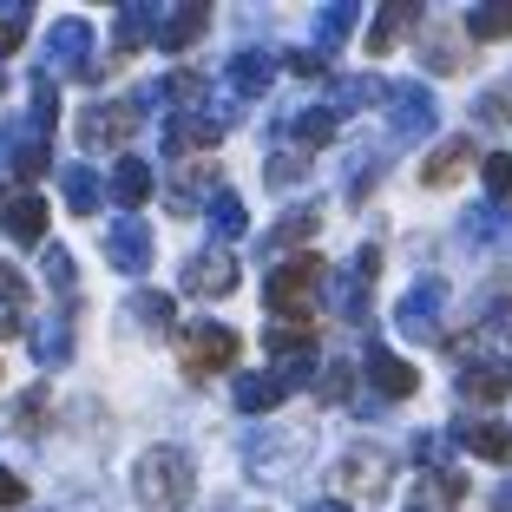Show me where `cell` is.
<instances>
[{
  "instance_id": "cell-1",
  "label": "cell",
  "mask_w": 512,
  "mask_h": 512,
  "mask_svg": "<svg viewBox=\"0 0 512 512\" xmlns=\"http://www.w3.org/2000/svg\"><path fill=\"white\" fill-rule=\"evenodd\" d=\"M132 486H138L145 512H184V499L197 493V473L184 460V447H151V453H138Z\"/></svg>"
},
{
  "instance_id": "cell-2",
  "label": "cell",
  "mask_w": 512,
  "mask_h": 512,
  "mask_svg": "<svg viewBox=\"0 0 512 512\" xmlns=\"http://www.w3.org/2000/svg\"><path fill=\"white\" fill-rule=\"evenodd\" d=\"M322 256H289V263H276L270 283H263V302H270V316H289L296 329H316V289H322Z\"/></svg>"
},
{
  "instance_id": "cell-3",
  "label": "cell",
  "mask_w": 512,
  "mask_h": 512,
  "mask_svg": "<svg viewBox=\"0 0 512 512\" xmlns=\"http://www.w3.org/2000/svg\"><path fill=\"white\" fill-rule=\"evenodd\" d=\"M132 132H138V106L132 99H106V106L79 112V145L86 151H125Z\"/></svg>"
},
{
  "instance_id": "cell-4",
  "label": "cell",
  "mask_w": 512,
  "mask_h": 512,
  "mask_svg": "<svg viewBox=\"0 0 512 512\" xmlns=\"http://www.w3.org/2000/svg\"><path fill=\"white\" fill-rule=\"evenodd\" d=\"M388 125H394V138H401V145H421V138L440 125L434 92H427V86H414V79L388 86Z\"/></svg>"
},
{
  "instance_id": "cell-5",
  "label": "cell",
  "mask_w": 512,
  "mask_h": 512,
  "mask_svg": "<svg viewBox=\"0 0 512 512\" xmlns=\"http://www.w3.org/2000/svg\"><path fill=\"white\" fill-rule=\"evenodd\" d=\"M184 368H191V375H224V368H237V329L197 322V329L184 335Z\"/></svg>"
},
{
  "instance_id": "cell-6",
  "label": "cell",
  "mask_w": 512,
  "mask_h": 512,
  "mask_svg": "<svg viewBox=\"0 0 512 512\" xmlns=\"http://www.w3.org/2000/svg\"><path fill=\"white\" fill-rule=\"evenodd\" d=\"M46 53H53V66H60V73L99 79V66L86 60V53H92V27H86V20H79V14L53 20V33H46Z\"/></svg>"
},
{
  "instance_id": "cell-7",
  "label": "cell",
  "mask_w": 512,
  "mask_h": 512,
  "mask_svg": "<svg viewBox=\"0 0 512 512\" xmlns=\"http://www.w3.org/2000/svg\"><path fill=\"white\" fill-rule=\"evenodd\" d=\"M106 256H112V270L145 276V270H151V224H145V217H112Z\"/></svg>"
},
{
  "instance_id": "cell-8",
  "label": "cell",
  "mask_w": 512,
  "mask_h": 512,
  "mask_svg": "<svg viewBox=\"0 0 512 512\" xmlns=\"http://www.w3.org/2000/svg\"><path fill=\"white\" fill-rule=\"evenodd\" d=\"M440 309H447V289L440 283H414L401 296V309H394V322H401V335H414V342H434L440 335Z\"/></svg>"
},
{
  "instance_id": "cell-9",
  "label": "cell",
  "mask_w": 512,
  "mask_h": 512,
  "mask_svg": "<svg viewBox=\"0 0 512 512\" xmlns=\"http://www.w3.org/2000/svg\"><path fill=\"white\" fill-rule=\"evenodd\" d=\"M224 145V119H211V112H178V119L165 125V158H191V151H211Z\"/></svg>"
},
{
  "instance_id": "cell-10",
  "label": "cell",
  "mask_w": 512,
  "mask_h": 512,
  "mask_svg": "<svg viewBox=\"0 0 512 512\" xmlns=\"http://www.w3.org/2000/svg\"><path fill=\"white\" fill-rule=\"evenodd\" d=\"M460 394H467V401H480V407H499L512 394V362H506V355L467 362V368H460Z\"/></svg>"
},
{
  "instance_id": "cell-11",
  "label": "cell",
  "mask_w": 512,
  "mask_h": 512,
  "mask_svg": "<svg viewBox=\"0 0 512 512\" xmlns=\"http://www.w3.org/2000/svg\"><path fill=\"white\" fill-rule=\"evenodd\" d=\"M184 289H191V296H204V302L230 296V289H237V263H230L224 250H204V256H191V263H184Z\"/></svg>"
},
{
  "instance_id": "cell-12",
  "label": "cell",
  "mask_w": 512,
  "mask_h": 512,
  "mask_svg": "<svg viewBox=\"0 0 512 512\" xmlns=\"http://www.w3.org/2000/svg\"><path fill=\"white\" fill-rule=\"evenodd\" d=\"M460 499H467V480L453 467H440V473H421V486L407 493L401 512H460Z\"/></svg>"
},
{
  "instance_id": "cell-13",
  "label": "cell",
  "mask_w": 512,
  "mask_h": 512,
  "mask_svg": "<svg viewBox=\"0 0 512 512\" xmlns=\"http://www.w3.org/2000/svg\"><path fill=\"white\" fill-rule=\"evenodd\" d=\"M335 480H342L348 493H368V499H375L381 486H388V453H381V447H348L342 467H335Z\"/></svg>"
},
{
  "instance_id": "cell-14",
  "label": "cell",
  "mask_w": 512,
  "mask_h": 512,
  "mask_svg": "<svg viewBox=\"0 0 512 512\" xmlns=\"http://www.w3.org/2000/svg\"><path fill=\"white\" fill-rule=\"evenodd\" d=\"M230 92H237V99H263V92H270V79H276V53H230Z\"/></svg>"
},
{
  "instance_id": "cell-15",
  "label": "cell",
  "mask_w": 512,
  "mask_h": 512,
  "mask_svg": "<svg viewBox=\"0 0 512 512\" xmlns=\"http://www.w3.org/2000/svg\"><path fill=\"white\" fill-rule=\"evenodd\" d=\"M368 381H375L388 401H407V394L421 388V375H414V368H407L394 348H368Z\"/></svg>"
},
{
  "instance_id": "cell-16",
  "label": "cell",
  "mask_w": 512,
  "mask_h": 512,
  "mask_svg": "<svg viewBox=\"0 0 512 512\" xmlns=\"http://www.w3.org/2000/svg\"><path fill=\"white\" fill-rule=\"evenodd\" d=\"M0 230H7L14 243H40V237H46V204H40L33 191L7 197V204H0Z\"/></svg>"
},
{
  "instance_id": "cell-17",
  "label": "cell",
  "mask_w": 512,
  "mask_h": 512,
  "mask_svg": "<svg viewBox=\"0 0 512 512\" xmlns=\"http://www.w3.org/2000/svg\"><path fill=\"white\" fill-rule=\"evenodd\" d=\"M289 381L276 375V368H256V375H237V407L243 414H270V407H283Z\"/></svg>"
},
{
  "instance_id": "cell-18",
  "label": "cell",
  "mask_w": 512,
  "mask_h": 512,
  "mask_svg": "<svg viewBox=\"0 0 512 512\" xmlns=\"http://www.w3.org/2000/svg\"><path fill=\"white\" fill-rule=\"evenodd\" d=\"M112 197H119L125 217H138V204L151 197V165L145 158H119V165H112Z\"/></svg>"
},
{
  "instance_id": "cell-19",
  "label": "cell",
  "mask_w": 512,
  "mask_h": 512,
  "mask_svg": "<svg viewBox=\"0 0 512 512\" xmlns=\"http://www.w3.org/2000/svg\"><path fill=\"white\" fill-rule=\"evenodd\" d=\"M460 447H473L493 467H512V427H499V421H467L460 427Z\"/></svg>"
},
{
  "instance_id": "cell-20",
  "label": "cell",
  "mask_w": 512,
  "mask_h": 512,
  "mask_svg": "<svg viewBox=\"0 0 512 512\" xmlns=\"http://www.w3.org/2000/svg\"><path fill=\"white\" fill-rule=\"evenodd\" d=\"M407 27H421V7H414V0H388L375 14V27H368V53H388Z\"/></svg>"
},
{
  "instance_id": "cell-21",
  "label": "cell",
  "mask_w": 512,
  "mask_h": 512,
  "mask_svg": "<svg viewBox=\"0 0 512 512\" xmlns=\"http://www.w3.org/2000/svg\"><path fill=\"white\" fill-rule=\"evenodd\" d=\"M33 355H40V368H60L66 355H73V322L66 316H40L33 322Z\"/></svg>"
},
{
  "instance_id": "cell-22",
  "label": "cell",
  "mask_w": 512,
  "mask_h": 512,
  "mask_svg": "<svg viewBox=\"0 0 512 512\" xmlns=\"http://www.w3.org/2000/svg\"><path fill=\"white\" fill-rule=\"evenodd\" d=\"M204 27H211V7H204V0H191V7H178V14L158 27V46H165V53H184V46H191Z\"/></svg>"
},
{
  "instance_id": "cell-23",
  "label": "cell",
  "mask_w": 512,
  "mask_h": 512,
  "mask_svg": "<svg viewBox=\"0 0 512 512\" xmlns=\"http://www.w3.org/2000/svg\"><path fill=\"white\" fill-rule=\"evenodd\" d=\"M467 165H473V138H447V145L421 165V184H434V191H440V184H453Z\"/></svg>"
},
{
  "instance_id": "cell-24",
  "label": "cell",
  "mask_w": 512,
  "mask_h": 512,
  "mask_svg": "<svg viewBox=\"0 0 512 512\" xmlns=\"http://www.w3.org/2000/svg\"><path fill=\"white\" fill-rule=\"evenodd\" d=\"M204 217H211V230H217L224 243H237L243 230H250V211H243V197H237V191H211Z\"/></svg>"
},
{
  "instance_id": "cell-25",
  "label": "cell",
  "mask_w": 512,
  "mask_h": 512,
  "mask_svg": "<svg viewBox=\"0 0 512 512\" xmlns=\"http://www.w3.org/2000/svg\"><path fill=\"white\" fill-rule=\"evenodd\" d=\"M355 20H362V14H355V0H335V7H322V14H316V53L342 46L348 33H355Z\"/></svg>"
},
{
  "instance_id": "cell-26",
  "label": "cell",
  "mask_w": 512,
  "mask_h": 512,
  "mask_svg": "<svg viewBox=\"0 0 512 512\" xmlns=\"http://www.w3.org/2000/svg\"><path fill=\"white\" fill-rule=\"evenodd\" d=\"M151 27H158V7H145V0H138V7H125V14H119L112 46H119V53H138V46L151 40Z\"/></svg>"
},
{
  "instance_id": "cell-27",
  "label": "cell",
  "mask_w": 512,
  "mask_h": 512,
  "mask_svg": "<svg viewBox=\"0 0 512 512\" xmlns=\"http://www.w3.org/2000/svg\"><path fill=\"white\" fill-rule=\"evenodd\" d=\"M60 191H66V204H73V217H92V211H99V197H106V191H99V178H92L86 165H66Z\"/></svg>"
},
{
  "instance_id": "cell-28",
  "label": "cell",
  "mask_w": 512,
  "mask_h": 512,
  "mask_svg": "<svg viewBox=\"0 0 512 512\" xmlns=\"http://www.w3.org/2000/svg\"><path fill=\"white\" fill-rule=\"evenodd\" d=\"M368 99H388V86H381L375 73H362V79H342V86H335V106H329V112L342 119V112H362Z\"/></svg>"
},
{
  "instance_id": "cell-29",
  "label": "cell",
  "mask_w": 512,
  "mask_h": 512,
  "mask_svg": "<svg viewBox=\"0 0 512 512\" xmlns=\"http://www.w3.org/2000/svg\"><path fill=\"white\" fill-rule=\"evenodd\" d=\"M132 316L145 322L151 335H165V329H171V316H178V302L158 296V289H138V296H132Z\"/></svg>"
},
{
  "instance_id": "cell-30",
  "label": "cell",
  "mask_w": 512,
  "mask_h": 512,
  "mask_svg": "<svg viewBox=\"0 0 512 512\" xmlns=\"http://www.w3.org/2000/svg\"><path fill=\"white\" fill-rule=\"evenodd\" d=\"M467 33H473V40H506V33H512V7H499V0L473 7V14H467Z\"/></svg>"
},
{
  "instance_id": "cell-31",
  "label": "cell",
  "mask_w": 512,
  "mask_h": 512,
  "mask_svg": "<svg viewBox=\"0 0 512 512\" xmlns=\"http://www.w3.org/2000/svg\"><path fill=\"white\" fill-rule=\"evenodd\" d=\"M335 125H342V119H335L329 106L302 112V119H296V145H302V151H322V145H329V138H335Z\"/></svg>"
},
{
  "instance_id": "cell-32",
  "label": "cell",
  "mask_w": 512,
  "mask_h": 512,
  "mask_svg": "<svg viewBox=\"0 0 512 512\" xmlns=\"http://www.w3.org/2000/svg\"><path fill=\"white\" fill-rule=\"evenodd\" d=\"M322 230V211H296V217H283V224L270 230V250H283V243H309Z\"/></svg>"
},
{
  "instance_id": "cell-33",
  "label": "cell",
  "mask_w": 512,
  "mask_h": 512,
  "mask_svg": "<svg viewBox=\"0 0 512 512\" xmlns=\"http://www.w3.org/2000/svg\"><path fill=\"white\" fill-rule=\"evenodd\" d=\"M46 165H53V158H46V138H20L14 145V178H46Z\"/></svg>"
},
{
  "instance_id": "cell-34",
  "label": "cell",
  "mask_w": 512,
  "mask_h": 512,
  "mask_svg": "<svg viewBox=\"0 0 512 512\" xmlns=\"http://www.w3.org/2000/svg\"><path fill=\"white\" fill-rule=\"evenodd\" d=\"M53 99H60V92H53V73H40V79H33V138H46V125L60 119Z\"/></svg>"
},
{
  "instance_id": "cell-35",
  "label": "cell",
  "mask_w": 512,
  "mask_h": 512,
  "mask_svg": "<svg viewBox=\"0 0 512 512\" xmlns=\"http://www.w3.org/2000/svg\"><path fill=\"white\" fill-rule=\"evenodd\" d=\"M14 427H20V434H40V427H46V388H27L14 401Z\"/></svg>"
},
{
  "instance_id": "cell-36",
  "label": "cell",
  "mask_w": 512,
  "mask_h": 512,
  "mask_svg": "<svg viewBox=\"0 0 512 512\" xmlns=\"http://www.w3.org/2000/svg\"><path fill=\"white\" fill-rule=\"evenodd\" d=\"M421 60L434 66V73H460V66H467V53L453 46V33H434V40H427V53H421Z\"/></svg>"
},
{
  "instance_id": "cell-37",
  "label": "cell",
  "mask_w": 512,
  "mask_h": 512,
  "mask_svg": "<svg viewBox=\"0 0 512 512\" xmlns=\"http://www.w3.org/2000/svg\"><path fill=\"white\" fill-rule=\"evenodd\" d=\"M480 178L493 197H512V151H493V158H480Z\"/></svg>"
},
{
  "instance_id": "cell-38",
  "label": "cell",
  "mask_w": 512,
  "mask_h": 512,
  "mask_svg": "<svg viewBox=\"0 0 512 512\" xmlns=\"http://www.w3.org/2000/svg\"><path fill=\"white\" fill-rule=\"evenodd\" d=\"M158 92H165V99H178V106L191 112L197 99H204V73H171V79H165V86H158Z\"/></svg>"
},
{
  "instance_id": "cell-39",
  "label": "cell",
  "mask_w": 512,
  "mask_h": 512,
  "mask_svg": "<svg viewBox=\"0 0 512 512\" xmlns=\"http://www.w3.org/2000/svg\"><path fill=\"white\" fill-rule=\"evenodd\" d=\"M348 388H355V368L329 362V375H316V401H348Z\"/></svg>"
},
{
  "instance_id": "cell-40",
  "label": "cell",
  "mask_w": 512,
  "mask_h": 512,
  "mask_svg": "<svg viewBox=\"0 0 512 512\" xmlns=\"http://www.w3.org/2000/svg\"><path fill=\"white\" fill-rule=\"evenodd\" d=\"M512 230V211H473L467 217V237H506Z\"/></svg>"
},
{
  "instance_id": "cell-41",
  "label": "cell",
  "mask_w": 512,
  "mask_h": 512,
  "mask_svg": "<svg viewBox=\"0 0 512 512\" xmlns=\"http://www.w3.org/2000/svg\"><path fill=\"white\" fill-rule=\"evenodd\" d=\"M40 263H46V283H53V289H73L79 270H73V256H66V250H46Z\"/></svg>"
},
{
  "instance_id": "cell-42",
  "label": "cell",
  "mask_w": 512,
  "mask_h": 512,
  "mask_svg": "<svg viewBox=\"0 0 512 512\" xmlns=\"http://www.w3.org/2000/svg\"><path fill=\"white\" fill-rule=\"evenodd\" d=\"M14 335H27V302L0 296V342H14Z\"/></svg>"
},
{
  "instance_id": "cell-43",
  "label": "cell",
  "mask_w": 512,
  "mask_h": 512,
  "mask_svg": "<svg viewBox=\"0 0 512 512\" xmlns=\"http://www.w3.org/2000/svg\"><path fill=\"white\" fill-rule=\"evenodd\" d=\"M302 178H309L302 158H270V184H276V191H289V184H302Z\"/></svg>"
},
{
  "instance_id": "cell-44",
  "label": "cell",
  "mask_w": 512,
  "mask_h": 512,
  "mask_svg": "<svg viewBox=\"0 0 512 512\" xmlns=\"http://www.w3.org/2000/svg\"><path fill=\"white\" fill-rule=\"evenodd\" d=\"M20 499H27V486H20V480H14V473L0 467V512H14V506H20Z\"/></svg>"
},
{
  "instance_id": "cell-45",
  "label": "cell",
  "mask_w": 512,
  "mask_h": 512,
  "mask_svg": "<svg viewBox=\"0 0 512 512\" xmlns=\"http://www.w3.org/2000/svg\"><path fill=\"white\" fill-rule=\"evenodd\" d=\"M289 66H296L302 79H316V73H329V60H322V53H289Z\"/></svg>"
},
{
  "instance_id": "cell-46",
  "label": "cell",
  "mask_w": 512,
  "mask_h": 512,
  "mask_svg": "<svg viewBox=\"0 0 512 512\" xmlns=\"http://www.w3.org/2000/svg\"><path fill=\"white\" fill-rule=\"evenodd\" d=\"M0 296H7V302H27V276H20V270H0Z\"/></svg>"
},
{
  "instance_id": "cell-47",
  "label": "cell",
  "mask_w": 512,
  "mask_h": 512,
  "mask_svg": "<svg viewBox=\"0 0 512 512\" xmlns=\"http://www.w3.org/2000/svg\"><path fill=\"white\" fill-rule=\"evenodd\" d=\"M506 112H512V106L499 99V92H486V99H480V119H506Z\"/></svg>"
},
{
  "instance_id": "cell-48",
  "label": "cell",
  "mask_w": 512,
  "mask_h": 512,
  "mask_svg": "<svg viewBox=\"0 0 512 512\" xmlns=\"http://www.w3.org/2000/svg\"><path fill=\"white\" fill-rule=\"evenodd\" d=\"M414 453H421V460H447V440H440V434H427V440H421Z\"/></svg>"
},
{
  "instance_id": "cell-49",
  "label": "cell",
  "mask_w": 512,
  "mask_h": 512,
  "mask_svg": "<svg viewBox=\"0 0 512 512\" xmlns=\"http://www.w3.org/2000/svg\"><path fill=\"white\" fill-rule=\"evenodd\" d=\"M493 512H512V480H499V486H493Z\"/></svg>"
},
{
  "instance_id": "cell-50",
  "label": "cell",
  "mask_w": 512,
  "mask_h": 512,
  "mask_svg": "<svg viewBox=\"0 0 512 512\" xmlns=\"http://www.w3.org/2000/svg\"><path fill=\"white\" fill-rule=\"evenodd\" d=\"M316 512H348V506H335V499H329V506H316Z\"/></svg>"
},
{
  "instance_id": "cell-51",
  "label": "cell",
  "mask_w": 512,
  "mask_h": 512,
  "mask_svg": "<svg viewBox=\"0 0 512 512\" xmlns=\"http://www.w3.org/2000/svg\"><path fill=\"white\" fill-rule=\"evenodd\" d=\"M0 86H7V79H0Z\"/></svg>"
}]
</instances>
